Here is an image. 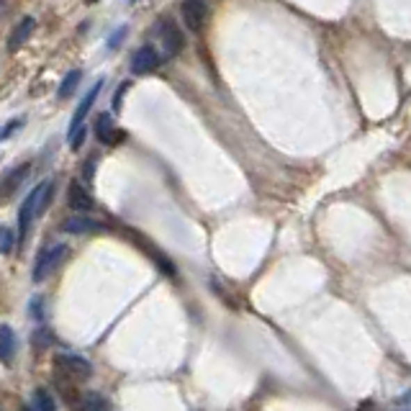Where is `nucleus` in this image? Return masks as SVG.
Instances as JSON below:
<instances>
[{
  "label": "nucleus",
  "instance_id": "obj_1",
  "mask_svg": "<svg viewBox=\"0 0 411 411\" xmlns=\"http://www.w3.org/2000/svg\"><path fill=\"white\" fill-rule=\"evenodd\" d=\"M51 188H54V183H51V180H44V183L36 185L34 191L24 198L21 209H18V236H21V239L29 234L31 221L39 218L44 211H47V206H49V201H51Z\"/></svg>",
  "mask_w": 411,
  "mask_h": 411
},
{
  "label": "nucleus",
  "instance_id": "obj_2",
  "mask_svg": "<svg viewBox=\"0 0 411 411\" xmlns=\"http://www.w3.org/2000/svg\"><path fill=\"white\" fill-rule=\"evenodd\" d=\"M92 376V365L80 355L62 353L54 357V378L57 380H70V383H83Z\"/></svg>",
  "mask_w": 411,
  "mask_h": 411
},
{
  "label": "nucleus",
  "instance_id": "obj_3",
  "mask_svg": "<svg viewBox=\"0 0 411 411\" xmlns=\"http://www.w3.org/2000/svg\"><path fill=\"white\" fill-rule=\"evenodd\" d=\"M65 255H67V244H51V247H47V250L36 257L34 273H31L34 283H44V280L59 268V262L65 260Z\"/></svg>",
  "mask_w": 411,
  "mask_h": 411
},
{
  "label": "nucleus",
  "instance_id": "obj_4",
  "mask_svg": "<svg viewBox=\"0 0 411 411\" xmlns=\"http://www.w3.org/2000/svg\"><path fill=\"white\" fill-rule=\"evenodd\" d=\"M180 13H183V24L188 26V31H193V34L201 31L203 26H206V18H209V10H206V3H203V0H183Z\"/></svg>",
  "mask_w": 411,
  "mask_h": 411
},
{
  "label": "nucleus",
  "instance_id": "obj_5",
  "mask_svg": "<svg viewBox=\"0 0 411 411\" xmlns=\"http://www.w3.org/2000/svg\"><path fill=\"white\" fill-rule=\"evenodd\" d=\"M131 72L136 77H144V75H152L154 70L160 67V54L154 47H142V49L134 51V57H131Z\"/></svg>",
  "mask_w": 411,
  "mask_h": 411
},
{
  "label": "nucleus",
  "instance_id": "obj_6",
  "mask_svg": "<svg viewBox=\"0 0 411 411\" xmlns=\"http://www.w3.org/2000/svg\"><path fill=\"white\" fill-rule=\"evenodd\" d=\"M101 88H103V77L98 80V83L92 85L90 90L85 92V98H83V103H80V108L75 111V116H72V121H70V139L72 136H77L80 131L85 129V118H88V113H90V108H92V103H95V98H98V92H101Z\"/></svg>",
  "mask_w": 411,
  "mask_h": 411
},
{
  "label": "nucleus",
  "instance_id": "obj_7",
  "mask_svg": "<svg viewBox=\"0 0 411 411\" xmlns=\"http://www.w3.org/2000/svg\"><path fill=\"white\" fill-rule=\"evenodd\" d=\"M160 39H162V49H165V57L172 59L177 57V51L183 49V34L170 18L160 21Z\"/></svg>",
  "mask_w": 411,
  "mask_h": 411
},
{
  "label": "nucleus",
  "instance_id": "obj_8",
  "mask_svg": "<svg viewBox=\"0 0 411 411\" xmlns=\"http://www.w3.org/2000/svg\"><path fill=\"white\" fill-rule=\"evenodd\" d=\"M95 136H98V142L106 144V147H116L118 142H124V131L113 124L111 113H101V116H98V121H95Z\"/></svg>",
  "mask_w": 411,
  "mask_h": 411
},
{
  "label": "nucleus",
  "instance_id": "obj_9",
  "mask_svg": "<svg viewBox=\"0 0 411 411\" xmlns=\"http://www.w3.org/2000/svg\"><path fill=\"white\" fill-rule=\"evenodd\" d=\"M62 232H67V234H98V232H103V224L95 221V218H88V216H83V213H77V216L67 218V221L62 224Z\"/></svg>",
  "mask_w": 411,
  "mask_h": 411
},
{
  "label": "nucleus",
  "instance_id": "obj_10",
  "mask_svg": "<svg viewBox=\"0 0 411 411\" xmlns=\"http://www.w3.org/2000/svg\"><path fill=\"white\" fill-rule=\"evenodd\" d=\"M34 29H36V18L34 16L21 18V24H16V29H13V31H10V36H8V49L10 51L21 49V47H24V44L31 39Z\"/></svg>",
  "mask_w": 411,
  "mask_h": 411
},
{
  "label": "nucleus",
  "instance_id": "obj_11",
  "mask_svg": "<svg viewBox=\"0 0 411 411\" xmlns=\"http://www.w3.org/2000/svg\"><path fill=\"white\" fill-rule=\"evenodd\" d=\"M67 203H70V209L72 211H80V213H85V211H90L95 203H92L90 193L85 191L83 185L77 183H70V191H67Z\"/></svg>",
  "mask_w": 411,
  "mask_h": 411
},
{
  "label": "nucleus",
  "instance_id": "obj_12",
  "mask_svg": "<svg viewBox=\"0 0 411 411\" xmlns=\"http://www.w3.org/2000/svg\"><path fill=\"white\" fill-rule=\"evenodd\" d=\"M75 411H111V403L98 391H88V394H83V401H80V406H75Z\"/></svg>",
  "mask_w": 411,
  "mask_h": 411
},
{
  "label": "nucleus",
  "instance_id": "obj_13",
  "mask_svg": "<svg viewBox=\"0 0 411 411\" xmlns=\"http://www.w3.org/2000/svg\"><path fill=\"white\" fill-rule=\"evenodd\" d=\"M0 337H3V342H0V357H3V362H10L13 360V350H16V332L10 329V324H3L0 327Z\"/></svg>",
  "mask_w": 411,
  "mask_h": 411
},
{
  "label": "nucleus",
  "instance_id": "obj_14",
  "mask_svg": "<svg viewBox=\"0 0 411 411\" xmlns=\"http://www.w3.org/2000/svg\"><path fill=\"white\" fill-rule=\"evenodd\" d=\"M29 168H31V165H21V168L10 170L8 175H6V180H3V193H6V198H8V195L16 191L18 185L24 183L26 175H29Z\"/></svg>",
  "mask_w": 411,
  "mask_h": 411
},
{
  "label": "nucleus",
  "instance_id": "obj_15",
  "mask_svg": "<svg viewBox=\"0 0 411 411\" xmlns=\"http://www.w3.org/2000/svg\"><path fill=\"white\" fill-rule=\"evenodd\" d=\"M34 409L36 411H57V398H54L47 388H36L34 391Z\"/></svg>",
  "mask_w": 411,
  "mask_h": 411
},
{
  "label": "nucleus",
  "instance_id": "obj_16",
  "mask_svg": "<svg viewBox=\"0 0 411 411\" xmlns=\"http://www.w3.org/2000/svg\"><path fill=\"white\" fill-rule=\"evenodd\" d=\"M80 70H72V72H67L65 75V80H62V85H59V90H57V95L59 98H70L72 92H75V88L80 85Z\"/></svg>",
  "mask_w": 411,
  "mask_h": 411
},
{
  "label": "nucleus",
  "instance_id": "obj_17",
  "mask_svg": "<svg viewBox=\"0 0 411 411\" xmlns=\"http://www.w3.org/2000/svg\"><path fill=\"white\" fill-rule=\"evenodd\" d=\"M31 342H34L36 350H44V347H49V344L54 342V335H51L47 327H39L34 332V337H31Z\"/></svg>",
  "mask_w": 411,
  "mask_h": 411
},
{
  "label": "nucleus",
  "instance_id": "obj_18",
  "mask_svg": "<svg viewBox=\"0 0 411 411\" xmlns=\"http://www.w3.org/2000/svg\"><path fill=\"white\" fill-rule=\"evenodd\" d=\"M126 90H129V83H121V85H118L116 95H113V103H111V108H113V113H118V111H121V101H124Z\"/></svg>",
  "mask_w": 411,
  "mask_h": 411
},
{
  "label": "nucleus",
  "instance_id": "obj_19",
  "mask_svg": "<svg viewBox=\"0 0 411 411\" xmlns=\"http://www.w3.org/2000/svg\"><path fill=\"white\" fill-rule=\"evenodd\" d=\"M44 298H31V316H34L39 324L44 321Z\"/></svg>",
  "mask_w": 411,
  "mask_h": 411
},
{
  "label": "nucleus",
  "instance_id": "obj_20",
  "mask_svg": "<svg viewBox=\"0 0 411 411\" xmlns=\"http://www.w3.org/2000/svg\"><path fill=\"white\" fill-rule=\"evenodd\" d=\"M21 126H24V118H13V121H8V124H6V129H3V142H6V139H10V134H13L16 129H21Z\"/></svg>",
  "mask_w": 411,
  "mask_h": 411
},
{
  "label": "nucleus",
  "instance_id": "obj_21",
  "mask_svg": "<svg viewBox=\"0 0 411 411\" xmlns=\"http://www.w3.org/2000/svg\"><path fill=\"white\" fill-rule=\"evenodd\" d=\"M0 234H3V247H0V250H3V255H8L10 247H13V232H10L8 227H3Z\"/></svg>",
  "mask_w": 411,
  "mask_h": 411
},
{
  "label": "nucleus",
  "instance_id": "obj_22",
  "mask_svg": "<svg viewBox=\"0 0 411 411\" xmlns=\"http://www.w3.org/2000/svg\"><path fill=\"white\" fill-rule=\"evenodd\" d=\"M357 411H378V406H376V401H362Z\"/></svg>",
  "mask_w": 411,
  "mask_h": 411
},
{
  "label": "nucleus",
  "instance_id": "obj_23",
  "mask_svg": "<svg viewBox=\"0 0 411 411\" xmlns=\"http://www.w3.org/2000/svg\"><path fill=\"white\" fill-rule=\"evenodd\" d=\"M398 403H411V394H403L401 398H398Z\"/></svg>",
  "mask_w": 411,
  "mask_h": 411
},
{
  "label": "nucleus",
  "instance_id": "obj_24",
  "mask_svg": "<svg viewBox=\"0 0 411 411\" xmlns=\"http://www.w3.org/2000/svg\"><path fill=\"white\" fill-rule=\"evenodd\" d=\"M21 411H36L34 406H21Z\"/></svg>",
  "mask_w": 411,
  "mask_h": 411
},
{
  "label": "nucleus",
  "instance_id": "obj_25",
  "mask_svg": "<svg viewBox=\"0 0 411 411\" xmlns=\"http://www.w3.org/2000/svg\"><path fill=\"white\" fill-rule=\"evenodd\" d=\"M403 411H411V409H403Z\"/></svg>",
  "mask_w": 411,
  "mask_h": 411
}]
</instances>
